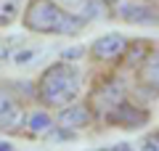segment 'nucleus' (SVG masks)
Masks as SVG:
<instances>
[{"label":"nucleus","instance_id":"f257e3e1","mask_svg":"<svg viewBox=\"0 0 159 151\" xmlns=\"http://www.w3.org/2000/svg\"><path fill=\"white\" fill-rule=\"evenodd\" d=\"M21 24L37 34H77L85 27V19L72 13L56 0H27Z\"/></svg>","mask_w":159,"mask_h":151},{"label":"nucleus","instance_id":"f03ea898","mask_svg":"<svg viewBox=\"0 0 159 151\" xmlns=\"http://www.w3.org/2000/svg\"><path fill=\"white\" fill-rule=\"evenodd\" d=\"M80 93H82V74L74 64L64 58L51 64L37 80V98L51 109H64L74 103Z\"/></svg>","mask_w":159,"mask_h":151},{"label":"nucleus","instance_id":"7ed1b4c3","mask_svg":"<svg viewBox=\"0 0 159 151\" xmlns=\"http://www.w3.org/2000/svg\"><path fill=\"white\" fill-rule=\"evenodd\" d=\"M103 119H106L109 125H114V127H122V130H138V127H143V125H148L151 112L143 109L141 103H135V101H130V98H122Z\"/></svg>","mask_w":159,"mask_h":151},{"label":"nucleus","instance_id":"20e7f679","mask_svg":"<svg viewBox=\"0 0 159 151\" xmlns=\"http://www.w3.org/2000/svg\"><path fill=\"white\" fill-rule=\"evenodd\" d=\"M24 103L11 85H0V130H24Z\"/></svg>","mask_w":159,"mask_h":151},{"label":"nucleus","instance_id":"39448f33","mask_svg":"<svg viewBox=\"0 0 159 151\" xmlns=\"http://www.w3.org/2000/svg\"><path fill=\"white\" fill-rule=\"evenodd\" d=\"M114 16L127 24H159V8L146 0H114Z\"/></svg>","mask_w":159,"mask_h":151},{"label":"nucleus","instance_id":"423d86ee","mask_svg":"<svg viewBox=\"0 0 159 151\" xmlns=\"http://www.w3.org/2000/svg\"><path fill=\"white\" fill-rule=\"evenodd\" d=\"M135 80H138L135 88L143 98H159V50L157 48H151V53L135 69Z\"/></svg>","mask_w":159,"mask_h":151},{"label":"nucleus","instance_id":"0eeeda50","mask_svg":"<svg viewBox=\"0 0 159 151\" xmlns=\"http://www.w3.org/2000/svg\"><path fill=\"white\" fill-rule=\"evenodd\" d=\"M122 98H125V88H122L117 80H109V82H101L96 90H93L90 103H88V106L93 109V117H101L103 119Z\"/></svg>","mask_w":159,"mask_h":151},{"label":"nucleus","instance_id":"6e6552de","mask_svg":"<svg viewBox=\"0 0 159 151\" xmlns=\"http://www.w3.org/2000/svg\"><path fill=\"white\" fill-rule=\"evenodd\" d=\"M127 45V37L119 32H106L90 45V56L96 61H117Z\"/></svg>","mask_w":159,"mask_h":151},{"label":"nucleus","instance_id":"1a4fd4ad","mask_svg":"<svg viewBox=\"0 0 159 151\" xmlns=\"http://www.w3.org/2000/svg\"><path fill=\"white\" fill-rule=\"evenodd\" d=\"M93 122V109L88 103H69L58 112V125L66 130H85L88 125Z\"/></svg>","mask_w":159,"mask_h":151},{"label":"nucleus","instance_id":"9d476101","mask_svg":"<svg viewBox=\"0 0 159 151\" xmlns=\"http://www.w3.org/2000/svg\"><path fill=\"white\" fill-rule=\"evenodd\" d=\"M151 48H154V45L148 43V40H143V37L127 40V45H125V50H122L119 61H122V66H125V69H133V72H135V69L141 66V61L151 53Z\"/></svg>","mask_w":159,"mask_h":151},{"label":"nucleus","instance_id":"9b49d317","mask_svg":"<svg viewBox=\"0 0 159 151\" xmlns=\"http://www.w3.org/2000/svg\"><path fill=\"white\" fill-rule=\"evenodd\" d=\"M53 127H56L53 117H51L48 112H43V109H34V112H29L27 119H24V130H27V135H34V138H43V135H48Z\"/></svg>","mask_w":159,"mask_h":151},{"label":"nucleus","instance_id":"f8f14e48","mask_svg":"<svg viewBox=\"0 0 159 151\" xmlns=\"http://www.w3.org/2000/svg\"><path fill=\"white\" fill-rule=\"evenodd\" d=\"M19 11H21V0H0V27L16 21Z\"/></svg>","mask_w":159,"mask_h":151},{"label":"nucleus","instance_id":"ddd939ff","mask_svg":"<svg viewBox=\"0 0 159 151\" xmlns=\"http://www.w3.org/2000/svg\"><path fill=\"white\" fill-rule=\"evenodd\" d=\"M40 53H43L40 48H19V50H13L11 58H13V64H16V66H27V64H32Z\"/></svg>","mask_w":159,"mask_h":151},{"label":"nucleus","instance_id":"4468645a","mask_svg":"<svg viewBox=\"0 0 159 151\" xmlns=\"http://www.w3.org/2000/svg\"><path fill=\"white\" fill-rule=\"evenodd\" d=\"M19 43H21L19 37H0V61H8Z\"/></svg>","mask_w":159,"mask_h":151},{"label":"nucleus","instance_id":"2eb2a0df","mask_svg":"<svg viewBox=\"0 0 159 151\" xmlns=\"http://www.w3.org/2000/svg\"><path fill=\"white\" fill-rule=\"evenodd\" d=\"M141 151H159V133H148L141 140Z\"/></svg>","mask_w":159,"mask_h":151},{"label":"nucleus","instance_id":"dca6fc26","mask_svg":"<svg viewBox=\"0 0 159 151\" xmlns=\"http://www.w3.org/2000/svg\"><path fill=\"white\" fill-rule=\"evenodd\" d=\"M93 151H133L130 143H111V146H98Z\"/></svg>","mask_w":159,"mask_h":151},{"label":"nucleus","instance_id":"f3484780","mask_svg":"<svg viewBox=\"0 0 159 151\" xmlns=\"http://www.w3.org/2000/svg\"><path fill=\"white\" fill-rule=\"evenodd\" d=\"M56 3H61L64 8H82L88 0H56Z\"/></svg>","mask_w":159,"mask_h":151},{"label":"nucleus","instance_id":"a211bd4d","mask_svg":"<svg viewBox=\"0 0 159 151\" xmlns=\"http://www.w3.org/2000/svg\"><path fill=\"white\" fill-rule=\"evenodd\" d=\"M82 53H85L82 48H72V50H64V53H61V58H64V61H69V58H77V56H82Z\"/></svg>","mask_w":159,"mask_h":151},{"label":"nucleus","instance_id":"6ab92c4d","mask_svg":"<svg viewBox=\"0 0 159 151\" xmlns=\"http://www.w3.org/2000/svg\"><path fill=\"white\" fill-rule=\"evenodd\" d=\"M0 151H13V146L8 140H0Z\"/></svg>","mask_w":159,"mask_h":151},{"label":"nucleus","instance_id":"aec40b11","mask_svg":"<svg viewBox=\"0 0 159 151\" xmlns=\"http://www.w3.org/2000/svg\"><path fill=\"white\" fill-rule=\"evenodd\" d=\"M106 3H114V0H106Z\"/></svg>","mask_w":159,"mask_h":151}]
</instances>
